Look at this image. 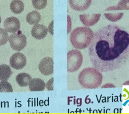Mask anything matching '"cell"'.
<instances>
[{
    "label": "cell",
    "mask_w": 129,
    "mask_h": 114,
    "mask_svg": "<svg viewBox=\"0 0 129 114\" xmlns=\"http://www.w3.org/2000/svg\"><path fill=\"white\" fill-rule=\"evenodd\" d=\"M88 55L94 68L102 72L121 68L129 58V33L120 26H106L94 33Z\"/></svg>",
    "instance_id": "1"
},
{
    "label": "cell",
    "mask_w": 129,
    "mask_h": 114,
    "mask_svg": "<svg viewBox=\"0 0 129 114\" xmlns=\"http://www.w3.org/2000/svg\"><path fill=\"white\" fill-rule=\"evenodd\" d=\"M103 80L102 72L95 68H87L82 70L78 75L81 86L88 89H94L101 86Z\"/></svg>",
    "instance_id": "2"
},
{
    "label": "cell",
    "mask_w": 129,
    "mask_h": 114,
    "mask_svg": "<svg viewBox=\"0 0 129 114\" xmlns=\"http://www.w3.org/2000/svg\"><path fill=\"white\" fill-rule=\"evenodd\" d=\"M94 33L88 27H78L72 30L70 41L72 46L77 49H84L89 46Z\"/></svg>",
    "instance_id": "3"
},
{
    "label": "cell",
    "mask_w": 129,
    "mask_h": 114,
    "mask_svg": "<svg viewBox=\"0 0 129 114\" xmlns=\"http://www.w3.org/2000/svg\"><path fill=\"white\" fill-rule=\"evenodd\" d=\"M83 61L82 53L77 50H72L67 54V70L69 72L78 70L81 66Z\"/></svg>",
    "instance_id": "4"
},
{
    "label": "cell",
    "mask_w": 129,
    "mask_h": 114,
    "mask_svg": "<svg viewBox=\"0 0 129 114\" xmlns=\"http://www.w3.org/2000/svg\"><path fill=\"white\" fill-rule=\"evenodd\" d=\"M9 41L11 47L15 51H21L27 44L26 37L22 33H13L9 36Z\"/></svg>",
    "instance_id": "5"
},
{
    "label": "cell",
    "mask_w": 129,
    "mask_h": 114,
    "mask_svg": "<svg viewBox=\"0 0 129 114\" xmlns=\"http://www.w3.org/2000/svg\"><path fill=\"white\" fill-rule=\"evenodd\" d=\"M10 63L13 68L16 70L22 69L26 65V58L23 54L16 53L10 59Z\"/></svg>",
    "instance_id": "6"
},
{
    "label": "cell",
    "mask_w": 129,
    "mask_h": 114,
    "mask_svg": "<svg viewBox=\"0 0 129 114\" xmlns=\"http://www.w3.org/2000/svg\"><path fill=\"white\" fill-rule=\"evenodd\" d=\"M53 59L51 57H45L40 62L38 69L40 72L44 75H50L53 73Z\"/></svg>",
    "instance_id": "7"
},
{
    "label": "cell",
    "mask_w": 129,
    "mask_h": 114,
    "mask_svg": "<svg viewBox=\"0 0 129 114\" xmlns=\"http://www.w3.org/2000/svg\"><path fill=\"white\" fill-rule=\"evenodd\" d=\"M4 29L7 32L14 33L18 32L20 28V21L17 17H8L4 22Z\"/></svg>",
    "instance_id": "8"
},
{
    "label": "cell",
    "mask_w": 129,
    "mask_h": 114,
    "mask_svg": "<svg viewBox=\"0 0 129 114\" xmlns=\"http://www.w3.org/2000/svg\"><path fill=\"white\" fill-rule=\"evenodd\" d=\"M92 0H69L71 7L74 10L83 12L88 9Z\"/></svg>",
    "instance_id": "9"
},
{
    "label": "cell",
    "mask_w": 129,
    "mask_h": 114,
    "mask_svg": "<svg viewBox=\"0 0 129 114\" xmlns=\"http://www.w3.org/2000/svg\"><path fill=\"white\" fill-rule=\"evenodd\" d=\"M101 14H80V19L81 22L86 27H90L94 26L98 23L101 18Z\"/></svg>",
    "instance_id": "10"
},
{
    "label": "cell",
    "mask_w": 129,
    "mask_h": 114,
    "mask_svg": "<svg viewBox=\"0 0 129 114\" xmlns=\"http://www.w3.org/2000/svg\"><path fill=\"white\" fill-rule=\"evenodd\" d=\"M48 28L43 25L36 24L31 30V35L37 40H42L47 36Z\"/></svg>",
    "instance_id": "11"
},
{
    "label": "cell",
    "mask_w": 129,
    "mask_h": 114,
    "mask_svg": "<svg viewBox=\"0 0 129 114\" xmlns=\"http://www.w3.org/2000/svg\"><path fill=\"white\" fill-rule=\"evenodd\" d=\"M29 87L30 91H43L46 88V83L43 80L40 78H34L30 81Z\"/></svg>",
    "instance_id": "12"
},
{
    "label": "cell",
    "mask_w": 129,
    "mask_h": 114,
    "mask_svg": "<svg viewBox=\"0 0 129 114\" xmlns=\"http://www.w3.org/2000/svg\"><path fill=\"white\" fill-rule=\"evenodd\" d=\"M16 80L17 83L20 87L28 86L32 80V77L27 73H20L16 76Z\"/></svg>",
    "instance_id": "13"
},
{
    "label": "cell",
    "mask_w": 129,
    "mask_h": 114,
    "mask_svg": "<svg viewBox=\"0 0 129 114\" xmlns=\"http://www.w3.org/2000/svg\"><path fill=\"white\" fill-rule=\"evenodd\" d=\"M13 73L10 67L6 64L0 65V80L3 81H7Z\"/></svg>",
    "instance_id": "14"
},
{
    "label": "cell",
    "mask_w": 129,
    "mask_h": 114,
    "mask_svg": "<svg viewBox=\"0 0 129 114\" xmlns=\"http://www.w3.org/2000/svg\"><path fill=\"white\" fill-rule=\"evenodd\" d=\"M41 16L40 13L35 10L28 13V15L26 16V19L27 22L29 25H34L39 23L40 20H41Z\"/></svg>",
    "instance_id": "15"
},
{
    "label": "cell",
    "mask_w": 129,
    "mask_h": 114,
    "mask_svg": "<svg viewBox=\"0 0 129 114\" xmlns=\"http://www.w3.org/2000/svg\"><path fill=\"white\" fill-rule=\"evenodd\" d=\"M11 11L14 14H20L24 10V4L20 0H13L10 4Z\"/></svg>",
    "instance_id": "16"
},
{
    "label": "cell",
    "mask_w": 129,
    "mask_h": 114,
    "mask_svg": "<svg viewBox=\"0 0 129 114\" xmlns=\"http://www.w3.org/2000/svg\"><path fill=\"white\" fill-rule=\"evenodd\" d=\"M123 10H129V0H121L117 6L108 7L106 11H117Z\"/></svg>",
    "instance_id": "17"
},
{
    "label": "cell",
    "mask_w": 129,
    "mask_h": 114,
    "mask_svg": "<svg viewBox=\"0 0 129 114\" xmlns=\"http://www.w3.org/2000/svg\"><path fill=\"white\" fill-rule=\"evenodd\" d=\"M105 18H106L109 21L112 22H115L120 20L121 19L123 16V13H120L117 14H113V13H105L104 14Z\"/></svg>",
    "instance_id": "18"
},
{
    "label": "cell",
    "mask_w": 129,
    "mask_h": 114,
    "mask_svg": "<svg viewBox=\"0 0 129 114\" xmlns=\"http://www.w3.org/2000/svg\"><path fill=\"white\" fill-rule=\"evenodd\" d=\"M32 6L36 10H42L46 7L47 0H32Z\"/></svg>",
    "instance_id": "19"
},
{
    "label": "cell",
    "mask_w": 129,
    "mask_h": 114,
    "mask_svg": "<svg viewBox=\"0 0 129 114\" xmlns=\"http://www.w3.org/2000/svg\"><path fill=\"white\" fill-rule=\"evenodd\" d=\"M13 91L12 86L7 81H3L0 83V93L2 92H10Z\"/></svg>",
    "instance_id": "20"
},
{
    "label": "cell",
    "mask_w": 129,
    "mask_h": 114,
    "mask_svg": "<svg viewBox=\"0 0 129 114\" xmlns=\"http://www.w3.org/2000/svg\"><path fill=\"white\" fill-rule=\"evenodd\" d=\"M9 38L7 32L5 29L0 28V46L6 44L9 40Z\"/></svg>",
    "instance_id": "21"
},
{
    "label": "cell",
    "mask_w": 129,
    "mask_h": 114,
    "mask_svg": "<svg viewBox=\"0 0 129 114\" xmlns=\"http://www.w3.org/2000/svg\"><path fill=\"white\" fill-rule=\"evenodd\" d=\"M53 80H54L53 78H51L46 84V87L47 89V90L53 91L54 90V88H53Z\"/></svg>",
    "instance_id": "22"
},
{
    "label": "cell",
    "mask_w": 129,
    "mask_h": 114,
    "mask_svg": "<svg viewBox=\"0 0 129 114\" xmlns=\"http://www.w3.org/2000/svg\"><path fill=\"white\" fill-rule=\"evenodd\" d=\"M71 30V20L69 16H68V33Z\"/></svg>",
    "instance_id": "23"
},
{
    "label": "cell",
    "mask_w": 129,
    "mask_h": 114,
    "mask_svg": "<svg viewBox=\"0 0 129 114\" xmlns=\"http://www.w3.org/2000/svg\"><path fill=\"white\" fill-rule=\"evenodd\" d=\"M48 31L51 35H53V21L51 22L48 26Z\"/></svg>",
    "instance_id": "24"
},
{
    "label": "cell",
    "mask_w": 129,
    "mask_h": 114,
    "mask_svg": "<svg viewBox=\"0 0 129 114\" xmlns=\"http://www.w3.org/2000/svg\"><path fill=\"white\" fill-rule=\"evenodd\" d=\"M105 87H115V86L112 84H106L102 87V88H105Z\"/></svg>",
    "instance_id": "25"
},
{
    "label": "cell",
    "mask_w": 129,
    "mask_h": 114,
    "mask_svg": "<svg viewBox=\"0 0 129 114\" xmlns=\"http://www.w3.org/2000/svg\"><path fill=\"white\" fill-rule=\"evenodd\" d=\"M1 17H0V23H1Z\"/></svg>",
    "instance_id": "26"
}]
</instances>
